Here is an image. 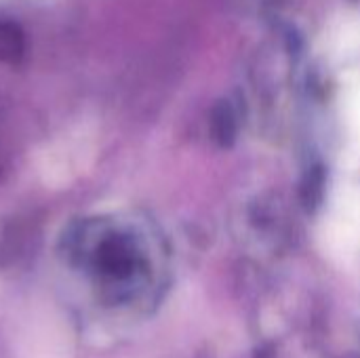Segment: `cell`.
<instances>
[{
	"mask_svg": "<svg viewBox=\"0 0 360 358\" xmlns=\"http://www.w3.org/2000/svg\"><path fill=\"white\" fill-rule=\"evenodd\" d=\"M74 274L70 306L80 329L120 335L156 312L165 295V274L156 255L118 232L80 234L68 247Z\"/></svg>",
	"mask_w": 360,
	"mask_h": 358,
	"instance_id": "1",
	"label": "cell"
},
{
	"mask_svg": "<svg viewBox=\"0 0 360 358\" xmlns=\"http://www.w3.org/2000/svg\"><path fill=\"white\" fill-rule=\"evenodd\" d=\"M23 49L25 42L21 30L11 21H0V63H17Z\"/></svg>",
	"mask_w": 360,
	"mask_h": 358,
	"instance_id": "2",
	"label": "cell"
},
{
	"mask_svg": "<svg viewBox=\"0 0 360 358\" xmlns=\"http://www.w3.org/2000/svg\"><path fill=\"white\" fill-rule=\"evenodd\" d=\"M350 122H352V127H354V135H356V139L360 141V87H359V91L354 93V97H352V106H350Z\"/></svg>",
	"mask_w": 360,
	"mask_h": 358,
	"instance_id": "3",
	"label": "cell"
}]
</instances>
